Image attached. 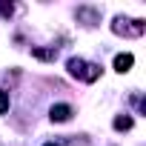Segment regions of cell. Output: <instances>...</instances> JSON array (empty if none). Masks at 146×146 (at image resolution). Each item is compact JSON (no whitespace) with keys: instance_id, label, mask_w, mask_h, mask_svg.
<instances>
[{"instance_id":"3957f363","label":"cell","mask_w":146,"mask_h":146,"mask_svg":"<svg viewBox=\"0 0 146 146\" xmlns=\"http://www.w3.org/2000/svg\"><path fill=\"white\" fill-rule=\"evenodd\" d=\"M49 117H52L54 123H63V120H69V117H72V106H66V103H57V106H52Z\"/></svg>"},{"instance_id":"6da1fadb","label":"cell","mask_w":146,"mask_h":146,"mask_svg":"<svg viewBox=\"0 0 146 146\" xmlns=\"http://www.w3.org/2000/svg\"><path fill=\"white\" fill-rule=\"evenodd\" d=\"M112 32L115 35H123V37H140L146 32V23L143 20H129V17H115Z\"/></svg>"},{"instance_id":"30bf717a","label":"cell","mask_w":146,"mask_h":146,"mask_svg":"<svg viewBox=\"0 0 146 146\" xmlns=\"http://www.w3.org/2000/svg\"><path fill=\"white\" fill-rule=\"evenodd\" d=\"M0 15H3V17H12V15H15V6H12V3H0Z\"/></svg>"},{"instance_id":"9c48e42d","label":"cell","mask_w":146,"mask_h":146,"mask_svg":"<svg viewBox=\"0 0 146 146\" xmlns=\"http://www.w3.org/2000/svg\"><path fill=\"white\" fill-rule=\"evenodd\" d=\"M9 112V92L6 89H0V115Z\"/></svg>"},{"instance_id":"ba28073f","label":"cell","mask_w":146,"mask_h":146,"mask_svg":"<svg viewBox=\"0 0 146 146\" xmlns=\"http://www.w3.org/2000/svg\"><path fill=\"white\" fill-rule=\"evenodd\" d=\"M98 78H100V66H98V63H89V66H86V78H83V80H86V83H95Z\"/></svg>"},{"instance_id":"52a82bcc","label":"cell","mask_w":146,"mask_h":146,"mask_svg":"<svg viewBox=\"0 0 146 146\" xmlns=\"http://www.w3.org/2000/svg\"><path fill=\"white\" fill-rule=\"evenodd\" d=\"M132 123H135V120H132L129 115H117V117H115V129H117V132H129Z\"/></svg>"},{"instance_id":"8fae6325","label":"cell","mask_w":146,"mask_h":146,"mask_svg":"<svg viewBox=\"0 0 146 146\" xmlns=\"http://www.w3.org/2000/svg\"><path fill=\"white\" fill-rule=\"evenodd\" d=\"M43 146H60V143H43Z\"/></svg>"},{"instance_id":"8992f818","label":"cell","mask_w":146,"mask_h":146,"mask_svg":"<svg viewBox=\"0 0 146 146\" xmlns=\"http://www.w3.org/2000/svg\"><path fill=\"white\" fill-rule=\"evenodd\" d=\"M32 54H35L37 60H46V63L57 60V49H43V46H35V49H32Z\"/></svg>"},{"instance_id":"277c9868","label":"cell","mask_w":146,"mask_h":146,"mask_svg":"<svg viewBox=\"0 0 146 146\" xmlns=\"http://www.w3.org/2000/svg\"><path fill=\"white\" fill-rule=\"evenodd\" d=\"M78 20H86V26H95L100 20V12L98 9H89V6H80L78 9Z\"/></svg>"},{"instance_id":"5b68a950","label":"cell","mask_w":146,"mask_h":146,"mask_svg":"<svg viewBox=\"0 0 146 146\" xmlns=\"http://www.w3.org/2000/svg\"><path fill=\"white\" fill-rule=\"evenodd\" d=\"M132 63H135V57H132L129 52H123V54H117V57H115V72H120V75H123V72H129V69H132Z\"/></svg>"},{"instance_id":"7a4b0ae2","label":"cell","mask_w":146,"mask_h":146,"mask_svg":"<svg viewBox=\"0 0 146 146\" xmlns=\"http://www.w3.org/2000/svg\"><path fill=\"white\" fill-rule=\"evenodd\" d=\"M66 66H69V75H72V78H80V80L86 78V66H89V63H86L83 57H69Z\"/></svg>"}]
</instances>
